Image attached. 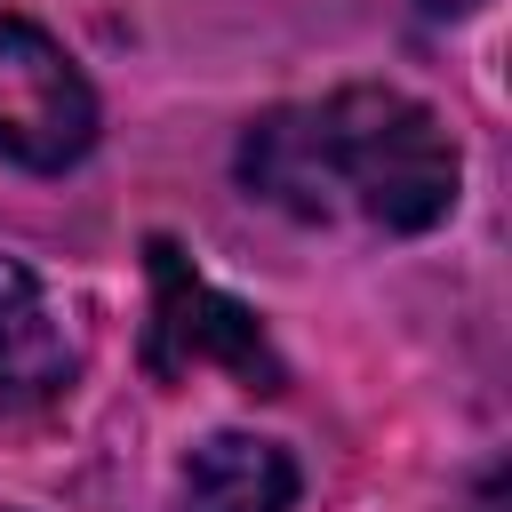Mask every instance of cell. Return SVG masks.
Segmentation results:
<instances>
[{
    "label": "cell",
    "mask_w": 512,
    "mask_h": 512,
    "mask_svg": "<svg viewBox=\"0 0 512 512\" xmlns=\"http://www.w3.org/2000/svg\"><path fill=\"white\" fill-rule=\"evenodd\" d=\"M240 184L280 216L376 232H432L456 208L464 160L432 104L408 88H336L320 104H272L240 128Z\"/></svg>",
    "instance_id": "cell-1"
},
{
    "label": "cell",
    "mask_w": 512,
    "mask_h": 512,
    "mask_svg": "<svg viewBox=\"0 0 512 512\" xmlns=\"http://www.w3.org/2000/svg\"><path fill=\"white\" fill-rule=\"evenodd\" d=\"M144 264H152V328H144V368L160 376V384H176V376H192V368H224L240 392H288V360L272 352V336H264V320L240 304V296H224L216 280H200L192 272V256L176 248V240H152L144 248Z\"/></svg>",
    "instance_id": "cell-2"
},
{
    "label": "cell",
    "mask_w": 512,
    "mask_h": 512,
    "mask_svg": "<svg viewBox=\"0 0 512 512\" xmlns=\"http://www.w3.org/2000/svg\"><path fill=\"white\" fill-rule=\"evenodd\" d=\"M96 144V88L88 72L24 16H0V152L16 168H72Z\"/></svg>",
    "instance_id": "cell-3"
},
{
    "label": "cell",
    "mask_w": 512,
    "mask_h": 512,
    "mask_svg": "<svg viewBox=\"0 0 512 512\" xmlns=\"http://www.w3.org/2000/svg\"><path fill=\"white\" fill-rule=\"evenodd\" d=\"M72 368H80V352H72L56 304L40 296L32 264L0 256V424L40 416L72 384Z\"/></svg>",
    "instance_id": "cell-4"
},
{
    "label": "cell",
    "mask_w": 512,
    "mask_h": 512,
    "mask_svg": "<svg viewBox=\"0 0 512 512\" xmlns=\"http://www.w3.org/2000/svg\"><path fill=\"white\" fill-rule=\"evenodd\" d=\"M184 512H296V456L256 432H208L184 464Z\"/></svg>",
    "instance_id": "cell-5"
},
{
    "label": "cell",
    "mask_w": 512,
    "mask_h": 512,
    "mask_svg": "<svg viewBox=\"0 0 512 512\" xmlns=\"http://www.w3.org/2000/svg\"><path fill=\"white\" fill-rule=\"evenodd\" d=\"M416 8H424V16H472L480 0H416Z\"/></svg>",
    "instance_id": "cell-6"
}]
</instances>
